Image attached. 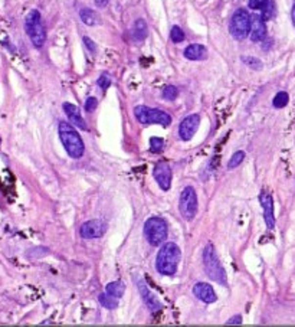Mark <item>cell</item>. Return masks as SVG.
Returning <instances> with one entry per match:
<instances>
[{
    "instance_id": "obj_20",
    "label": "cell",
    "mask_w": 295,
    "mask_h": 327,
    "mask_svg": "<svg viewBox=\"0 0 295 327\" xmlns=\"http://www.w3.org/2000/svg\"><path fill=\"white\" fill-rule=\"evenodd\" d=\"M79 16H81V21L85 23L87 26H95L98 23V15L94 12V10H91V9H87V7H84V9H81V12H79Z\"/></svg>"
},
{
    "instance_id": "obj_25",
    "label": "cell",
    "mask_w": 295,
    "mask_h": 327,
    "mask_svg": "<svg viewBox=\"0 0 295 327\" xmlns=\"http://www.w3.org/2000/svg\"><path fill=\"white\" fill-rule=\"evenodd\" d=\"M170 39L174 44H180L184 41V32L182 30V27L179 26H173L172 30H170Z\"/></svg>"
},
{
    "instance_id": "obj_26",
    "label": "cell",
    "mask_w": 295,
    "mask_h": 327,
    "mask_svg": "<svg viewBox=\"0 0 295 327\" xmlns=\"http://www.w3.org/2000/svg\"><path fill=\"white\" fill-rule=\"evenodd\" d=\"M179 97V90L174 85H167L163 90V98L167 101H174Z\"/></svg>"
},
{
    "instance_id": "obj_27",
    "label": "cell",
    "mask_w": 295,
    "mask_h": 327,
    "mask_svg": "<svg viewBox=\"0 0 295 327\" xmlns=\"http://www.w3.org/2000/svg\"><path fill=\"white\" fill-rule=\"evenodd\" d=\"M150 149L153 153H161L164 149V141L163 139H159V137H151L150 139Z\"/></svg>"
},
{
    "instance_id": "obj_21",
    "label": "cell",
    "mask_w": 295,
    "mask_h": 327,
    "mask_svg": "<svg viewBox=\"0 0 295 327\" xmlns=\"http://www.w3.org/2000/svg\"><path fill=\"white\" fill-rule=\"evenodd\" d=\"M98 302L101 303V305L104 308H108V310H114V308L118 307V299H115V297H113V296H110L107 293L99 294Z\"/></svg>"
},
{
    "instance_id": "obj_19",
    "label": "cell",
    "mask_w": 295,
    "mask_h": 327,
    "mask_svg": "<svg viewBox=\"0 0 295 327\" xmlns=\"http://www.w3.org/2000/svg\"><path fill=\"white\" fill-rule=\"evenodd\" d=\"M147 23L143 19H138L134 22L133 26V38L136 41H144L147 38Z\"/></svg>"
},
{
    "instance_id": "obj_6",
    "label": "cell",
    "mask_w": 295,
    "mask_h": 327,
    "mask_svg": "<svg viewBox=\"0 0 295 327\" xmlns=\"http://www.w3.org/2000/svg\"><path fill=\"white\" fill-rule=\"evenodd\" d=\"M144 235L153 247H159L164 244L169 235V225L160 216H151L144 224Z\"/></svg>"
},
{
    "instance_id": "obj_5",
    "label": "cell",
    "mask_w": 295,
    "mask_h": 327,
    "mask_svg": "<svg viewBox=\"0 0 295 327\" xmlns=\"http://www.w3.org/2000/svg\"><path fill=\"white\" fill-rule=\"evenodd\" d=\"M134 116L144 126L160 124V126L167 127L172 124V116L167 114L163 110H159V108H151V107H146V105H137L134 108Z\"/></svg>"
},
{
    "instance_id": "obj_34",
    "label": "cell",
    "mask_w": 295,
    "mask_h": 327,
    "mask_svg": "<svg viewBox=\"0 0 295 327\" xmlns=\"http://www.w3.org/2000/svg\"><path fill=\"white\" fill-rule=\"evenodd\" d=\"M94 1H95V6H97V7H105L110 0H94Z\"/></svg>"
},
{
    "instance_id": "obj_30",
    "label": "cell",
    "mask_w": 295,
    "mask_h": 327,
    "mask_svg": "<svg viewBox=\"0 0 295 327\" xmlns=\"http://www.w3.org/2000/svg\"><path fill=\"white\" fill-rule=\"evenodd\" d=\"M98 85L102 90H108L110 85H111V78L108 76V74H102L98 78Z\"/></svg>"
},
{
    "instance_id": "obj_4",
    "label": "cell",
    "mask_w": 295,
    "mask_h": 327,
    "mask_svg": "<svg viewBox=\"0 0 295 327\" xmlns=\"http://www.w3.org/2000/svg\"><path fill=\"white\" fill-rule=\"evenodd\" d=\"M203 267H204V271H206L207 277L210 280L216 281L221 285H227L226 273H225L222 264L219 262V258H218L212 244H209L203 250Z\"/></svg>"
},
{
    "instance_id": "obj_12",
    "label": "cell",
    "mask_w": 295,
    "mask_h": 327,
    "mask_svg": "<svg viewBox=\"0 0 295 327\" xmlns=\"http://www.w3.org/2000/svg\"><path fill=\"white\" fill-rule=\"evenodd\" d=\"M249 36L252 42H262L267 38V25L265 21L258 16L253 15L250 16V30H249Z\"/></svg>"
},
{
    "instance_id": "obj_22",
    "label": "cell",
    "mask_w": 295,
    "mask_h": 327,
    "mask_svg": "<svg viewBox=\"0 0 295 327\" xmlns=\"http://www.w3.org/2000/svg\"><path fill=\"white\" fill-rule=\"evenodd\" d=\"M244 159H245V153L242 150L233 153V156H232V157L229 159V162H227V169H229V170L236 169V167L244 162Z\"/></svg>"
},
{
    "instance_id": "obj_15",
    "label": "cell",
    "mask_w": 295,
    "mask_h": 327,
    "mask_svg": "<svg viewBox=\"0 0 295 327\" xmlns=\"http://www.w3.org/2000/svg\"><path fill=\"white\" fill-rule=\"evenodd\" d=\"M137 284H138V291H140V294H141V297H143L144 303L147 304L148 310H150L151 313H157V311H160V310H161V303L159 302L157 297L150 291V288L144 284V281L140 280V278H137Z\"/></svg>"
},
{
    "instance_id": "obj_14",
    "label": "cell",
    "mask_w": 295,
    "mask_h": 327,
    "mask_svg": "<svg viewBox=\"0 0 295 327\" xmlns=\"http://www.w3.org/2000/svg\"><path fill=\"white\" fill-rule=\"evenodd\" d=\"M193 294L196 296L200 302L206 304H212L218 300V296L213 290V287L207 282H197L193 285Z\"/></svg>"
},
{
    "instance_id": "obj_23",
    "label": "cell",
    "mask_w": 295,
    "mask_h": 327,
    "mask_svg": "<svg viewBox=\"0 0 295 327\" xmlns=\"http://www.w3.org/2000/svg\"><path fill=\"white\" fill-rule=\"evenodd\" d=\"M288 101H290V95H288L285 91H279V93L273 97L272 104H273L275 108H284V107L288 104Z\"/></svg>"
},
{
    "instance_id": "obj_29",
    "label": "cell",
    "mask_w": 295,
    "mask_h": 327,
    "mask_svg": "<svg viewBox=\"0 0 295 327\" xmlns=\"http://www.w3.org/2000/svg\"><path fill=\"white\" fill-rule=\"evenodd\" d=\"M84 107H85V111H87V113H92V111H95L97 107H98V100H97L95 97H90V98H87Z\"/></svg>"
},
{
    "instance_id": "obj_24",
    "label": "cell",
    "mask_w": 295,
    "mask_h": 327,
    "mask_svg": "<svg viewBox=\"0 0 295 327\" xmlns=\"http://www.w3.org/2000/svg\"><path fill=\"white\" fill-rule=\"evenodd\" d=\"M273 15H275V3L272 1V0H268V3L262 7V15H261V18L267 22V21H270L273 18Z\"/></svg>"
},
{
    "instance_id": "obj_3",
    "label": "cell",
    "mask_w": 295,
    "mask_h": 327,
    "mask_svg": "<svg viewBox=\"0 0 295 327\" xmlns=\"http://www.w3.org/2000/svg\"><path fill=\"white\" fill-rule=\"evenodd\" d=\"M25 29L35 48H42L46 42V30L39 10H30L25 19Z\"/></svg>"
},
{
    "instance_id": "obj_2",
    "label": "cell",
    "mask_w": 295,
    "mask_h": 327,
    "mask_svg": "<svg viewBox=\"0 0 295 327\" xmlns=\"http://www.w3.org/2000/svg\"><path fill=\"white\" fill-rule=\"evenodd\" d=\"M58 133H59V139H61L67 153L72 159H81L85 151V144H84L81 136L78 134V131L71 124L61 121L59 127H58Z\"/></svg>"
},
{
    "instance_id": "obj_16",
    "label": "cell",
    "mask_w": 295,
    "mask_h": 327,
    "mask_svg": "<svg viewBox=\"0 0 295 327\" xmlns=\"http://www.w3.org/2000/svg\"><path fill=\"white\" fill-rule=\"evenodd\" d=\"M62 108H64L65 114L68 116L69 121L74 126L84 130V131H88V126H87V123H85V120H84V117H82V114H81V111H79V108L76 105L71 104V102H64Z\"/></svg>"
},
{
    "instance_id": "obj_17",
    "label": "cell",
    "mask_w": 295,
    "mask_h": 327,
    "mask_svg": "<svg viewBox=\"0 0 295 327\" xmlns=\"http://www.w3.org/2000/svg\"><path fill=\"white\" fill-rule=\"evenodd\" d=\"M184 58L189 59V61H203L207 58V49L204 45H200V44H193V45H189L184 52H183Z\"/></svg>"
},
{
    "instance_id": "obj_9",
    "label": "cell",
    "mask_w": 295,
    "mask_h": 327,
    "mask_svg": "<svg viewBox=\"0 0 295 327\" xmlns=\"http://www.w3.org/2000/svg\"><path fill=\"white\" fill-rule=\"evenodd\" d=\"M107 232V224L101 219H91L87 221L85 224H82V227L79 229V235L84 239H95L104 236V234Z\"/></svg>"
},
{
    "instance_id": "obj_31",
    "label": "cell",
    "mask_w": 295,
    "mask_h": 327,
    "mask_svg": "<svg viewBox=\"0 0 295 327\" xmlns=\"http://www.w3.org/2000/svg\"><path fill=\"white\" fill-rule=\"evenodd\" d=\"M267 3H268V0H249V7H250L252 10H259V9H262Z\"/></svg>"
},
{
    "instance_id": "obj_7",
    "label": "cell",
    "mask_w": 295,
    "mask_h": 327,
    "mask_svg": "<svg viewBox=\"0 0 295 327\" xmlns=\"http://www.w3.org/2000/svg\"><path fill=\"white\" fill-rule=\"evenodd\" d=\"M250 30V15L246 9H238L229 23V32L236 41H244L249 36Z\"/></svg>"
},
{
    "instance_id": "obj_1",
    "label": "cell",
    "mask_w": 295,
    "mask_h": 327,
    "mask_svg": "<svg viewBox=\"0 0 295 327\" xmlns=\"http://www.w3.org/2000/svg\"><path fill=\"white\" fill-rule=\"evenodd\" d=\"M182 259V251L174 242H166L156 257V270L161 276H174L179 262Z\"/></svg>"
},
{
    "instance_id": "obj_28",
    "label": "cell",
    "mask_w": 295,
    "mask_h": 327,
    "mask_svg": "<svg viewBox=\"0 0 295 327\" xmlns=\"http://www.w3.org/2000/svg\"><path fill=\"white\" fill-rule=\"evenodd\" d=\"M242 61L245 62L248 67L253 68V70H259V68L262 67L261 61H259V59H256V58H253V56H244V58H242Z\"/></svg>"
},
{
    "instance_id": "obj_11",
    "label": "cell",
    "mask_w": 295,
    "mask_h": 327,
    "mask_svg": "<svg viewBox=\"0 0 295 327\" xmlns=\"http://www.w3.org/2000/svg\"><path fill=\"white\" fill-rule=\"evenodd\" d=\"M153 175L156 182L159 183V186L161 187V190L167 192L172 186V167L169 166V163L166 162H160L154 166V170H153Z\"/></svg>"
},
{
    "instance_id": "obj_33",
    "label": "cell",
    "mask_w": 295,
    "mask_h": 327,
    "mask_svg": "<svg viewBox=\"0 0 295 327\" xmlns=\"http://www.w3.org/2000/svg\"><path fill=\"white\" fill-rule=\"evenodd\" d=\"M242 323V317L238 314V316H233L230 320H227V323L226 325H241Z\"/></svg>"
},
{
    "instance_id": "obj_32",
    "label": "cell",
    "mask_w": 295,
    "mask_h": 327,
    "mask_svg": "<svg viewBox=\"0 0 295 327\" xmlns=\"http://www.w3.org/2000/svg\"><path fill=\"white\" fill-rule=\"evenodd\" d=\"M84 44L87 45V48L91 50L92 53H95V52H97V47H95V44H94V42H92L90 38H87V36H85V38H84Z\"/></svg>"
},
{
    "instance_id": "obj_13",
    "label": "cell",
    "mask_w": 295,
    "mask_h": 327,
    "mask_svg": "<svg viewBox=\"0 0 295 327\" xmlns=\"http://www.w3.org/2000/svg\"><path fill=\"white\" fill-rule=\"evenodd\" d=\"M259 202L264 209V219L268 229L275 228V215H273V199L268 192H261L259 195Z\"/></svg>"
},
{
    "instance_id": "obj_18",
    "label": "cell",
    "mask_w": 295,
    "mask_h": 327,
    "mask_svg": "<svg viewBox=\"0 0 295 327\" xmlns=\"http://www.w3.org/2000/svg\"><path fill=\"white\" fill-rule=\"evenodd\" d=\"M105 293L120 300L124 296V293H125V284H124L123 281H113V282H110L107 285Z\"/></svg>"
},
{
    "instance_id": "obj_8",
    "label": "cell",
    "mask_w": 295,
    "mask_h": 327,
    "mask_svg": "<svg viewBox=\"0 0 295 327\" xmlns=\"http://www.w3.org/2000/svg\"><path fill=\"white\" fill-rule=\"evenodd\" d=\"M179 210L183 219L193 221L197 215V195L193 186H186L180 195L179 201Z\"/></svg>"
},
{
    "instance_id": "obj_10",
    "label": "cell",
    "mask_w": 295,
    "mask_h": 327,
    "mask_svg": "<svg viewBox=\"0 0 295 327\" xmlns=\"http://www.w3.org/2000/svg\"><path fill=\"white\" fill-rule=\"evenodd\" d=\"M200 126V116L199 114H190L187 117H184L179 126V137L183 141H189L195 134H196L197 128Z\"/></svg>"
},
{
    "instance_id": "obj_35",
    "label": "cell",
    "mask_w": 295,
    "mask_h": 327,
    "mask_svg": "<svg viewBox=\"0 0 295 327\" xmlns=\"http://www.w3.org/2000/svg\"><path fill=\"white\" fill-rule=\"evenodd\" d=\"M291 19H293V23L295 26V0H294V4H293V10H291Z\"/></svg>"
}]
</instances>
